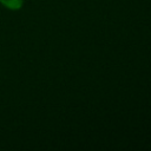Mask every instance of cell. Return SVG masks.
<instances>
[{
    "instance_id": "obj_1",
    "label": "cell",
    "mask_w": 151,
    "mask_h": 151,
    "mask_svg": "<svg viewBox=\"0 0 151 151\" xmlns=\"http://www.w3.org/2000/svg\"><path fill=\"white\" fill-rule=\"evenodd\" d=\"M0 2L9 8V9H13V11H17V9H20L24 5V0H0Z\"/></svg>"
}]
</instances>
